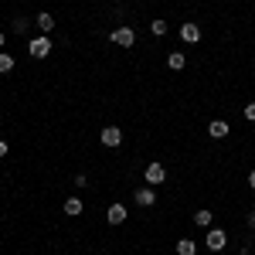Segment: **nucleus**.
Here are the masks:
<instances>
[{"label": "nucleus", "mask_w": 255, "mask_h": 255, "mask_svg": "<svg viewBox=\"0 0 255 255\" xmlns=\"http://www.w3.org/2000/svg\"><path fill=\"white\" fill-rule=\"evenodd\" d=\"M27 55H31V58H48V55H51V38H48V34L31 38V44H27Z\"/></svg>", "instance_id": "obj_1"}, {"label": "nucleus", "mask_w": 255, "mask_h": 255, "mask_svg": "<svg viewBox=\"0 0 255 255\" xmlns=\"http://www.w3.org/2000/svg\"><path fill=\"white\" fill-rule=\"evenodd\" d=\"M113 44H119V48H133V44H136L133 27H116V31H113Z\"/></svg>", "instance_id": "obj_2"}, {"label": "nucleus", "mask_w": 255, "mask_h": 255, "mask_svg": "<svg viewBox=\"0 0 255 255\" xmlns=\"http://www.w3.org/2000/svg\"><path fill=\"white\" fill-rule=\"evenodd\" d=\"M204 242H208V249H211V252H221V249H225V245H228V235H225V232H221V228H211V232H208V238H204Z\"/></svg>", "instance_id": "obj_3"}, {"label": "nucleus", "mask_w": 255, "mask_h": 255, "mask_svg": "<svg viewBox=\"0 0 255 255\" xmlns=\"http://www.w3.org/2000/svg\"><path fill=\"white\" fill-rule=\"evenodd\" d=\"M180 38L187 41V44H197V41H201V27H197L194 20H187V24H180Z\"/></svg>", "instance_id": "obj_4"}, {"label": "nucleus", "mask_w": 255, "mask_h": 255, "mask_svg": "<svg viewBox=\"0 0 255 255\" xmlns=\"http://www.w3.org/2000/svg\"><path fill=\"white\" fill-rule=\"evenodd\" d=\"M102 143H106V146H119V143H123V129H119V126H106V129H102Z\"/></svg>", "instance_id": "obj_5"}, {"label": "nucleus", "mask_w": 255, "mask_h": 255, "mask_svg": "<svg viewBox=\"0 0 255 255\" xmlns=\"http://www.w3.org/2000/svg\"><path fill=\"white\" fill-rule=\"evenodd\" d=\"M136 204H139V208H153V204H157L153 187H139V191H136Z\"/></svg>", "instance_id": "obj_6"}, {"label": "nucleus", "mask_w": 255, "mask_h": 255, "mask_svg": "<svg viewBox=\"0 0 255 255\" xmlns=\"http://www.w3.org/2000/svg\"><path fill=\"white\" fill-rule=\"evenodd\" d=\"M163 177H167L163 163H146V184H160Z\"/></svg>", "instance_id": "obj_7"}, {"label": "nucleus", "mask_w": 255, "mask_h": 255, "mask_svg": "<svg viewBox=\"0 0 255 255\" xmlns=\"http://www.w3.org/2000/svg\"><path fill=\"white\" fill-rule=\"evenodd\" d=\"M106 221H109V225H123V221H126V208H123V204H113V208L106 211Z\"/></svg>", "instance_id": "obj_8"}, {"label": "nucleus", "mask_w": 255, "mask_h": 255, "mask_svg": "<svg viewBox=\"0 0 255 255\" xmlns=\"http://www.w3.org/2000/svg\"><path fill=\"white\" fill-rule=\"evenodd\" d=\"M208 133H211L215 139H225L228 136V123H225V119H215V123L208 126Z\"/></svg>", "instance_id": "obj_9"}, {"label": "nucleus", "mask_w": 255, "mask_h": 255, "mask_svg": "<svg viewBox=\"0 0 255 255\" xmlns=\"http://www.w3.org/2000/svg\"><path fill=\"white\" fill-rule=\"evenodd\" d=\"M184 65H187V58H184L180 51H170V55H167V68H170V72H180Z\"/></svg>", "instance_id": "obj_10"}, {"label": "nucleus", "mask_w": 255, "mask_h": 255, "mask_svg": "<svg viewBox=\"0 0 255 255\" xmlns=\"http://www.w3.org/2000/svg\"><path fill=\"white\" fill-rule=\"evenodd\" d=\"M82 211H85V208H82L79 197H68V201H65V215H68V218H79Z\"/></svg>", "instance_id": "obj_11"}, {"label": "nucleus", "mask_w": 255, "mask_h": 255, "mask_svg": "<svg viewBox=\"0 0 255 255\" xmlns=\"http://www.w3.org/2000/svg\"><path fill=\"white\" fill-rule=\"evenodd\" d=\"M38 27L44 31V34H48V31H55V17H51L48 10H41V14H38Z\"/></svg>", "instance_id": "obj_12"}, {"label": "nucleus", "mask_w": 255, "mask_h": 255, "mask_svg": "<svg viewBox=\"0 0 255 255\" xmlns=\"http://www.w3.org/2000/svg\"><path fill=\"white\" fill-rule=\"evenodd\" d=\"M194 252H197V245L191 238H180V242H177V255H194Z\"/></svg>", "instance_id": "obj_13"}, {"label": "nucleus", "mask_w": 255, "mask_h": 255, "mask_svg": "<svg viewBox=\"0 0 255 255\" xmlns=\"http://www.w3.org/2000/svg\"><path fill=\"white\" fill-rule=\"evenodd\" d=\"M194 225H201V228H211V211H194Z\"/></svg>", "instance_id": "obj_14"}, {"label": "nucleus", "mask_w": 255, "mask_h": 255, "mask_svg": "<svg viewBox=\"0 0 255 255\" xmlns=\"http://www.w3.org/2000/svg\"><path fill=\"white\" fill-rule=\"evenodd\" d=\"M10 68H14V55L0 51V75H3V72H10Z\"/></svg>", "instance_id": "obj_15"}, {"label": "nucleus", "mask_w": 255, "mask_h": 255, "mask_svg": "<svg viewBox=\"0 0 255 255\" xmlns=\"http://www.w3.org/2000/svg\"><path fill=\"white\" fill-rule=\"evenodd\" d=\"M150 31H153V34H167V20H153V24H150Z\"/></svg>", "instance_id": "obj_16"}, {"label": "nucleus", "mask_w": 255, "mask_h": 255, "mask_svg": "<svg viewBox=\"0 0 255 255\" xmlns=\"http://www.w3.org/2000/svg\"><path fill=\"white\" fill-rule=\"evenodd\" d=\"M245 119H249V123H255V102H249V106H245Z\"/></svg>", "instance_id": "obj_17"}, {"label": "nucleus", "mask_w": 255, "mask_h": 255, "mask_svg": "<svg viewBox=\"0 0 255 255\" xmlns=\"http://www.w3.org/2000/svg\"><path fill=\"white\" fill-rule=\"evenodd\" d=\"M7 157V143H3V139H0V160Z\"/></svg>", "instance_id": "obj_18"}, {"label": "nucleus", "mask_w": 255, "mask_h": 255, "mask_svg": "<svg viewBox=\"0 0 255 255\" xmlns=\"http://www.w3.org/2000/svg\"><path fill=\"white\" fill-rule=\"evenodd\" d=\"M249 187H252V191H255V170H252V174H249Z\"/></svg>", "instance_id": "obj_19"}, {"label": "nucleus", "mask_w": 255, "mask_h": 255, "mask_svg": "<svg viewBox=\"0 0 255 255\" xmlns=\"http://www.w3.org/2000/svg\"><path fill=\"white\" fill-rule=\"evenodd\" d=\"M249 225H252V228H255V211H252V215H249Z\"/></svg>", "instance_id": "obj_20"}, {"label": "nucleus", "mask_w": 255, "mask_h": 255, "mask_svg": "<svg viewBox=\"0 0 255 255\" xmlns=\"http://www.w3.org/2000/svg\"><path fill=\"white\" fill-rule=\"evenodd\" d=\"M0 48H3V34H0Z\"/></svg>", "instance_id": "obj_21"}]
</instances>
